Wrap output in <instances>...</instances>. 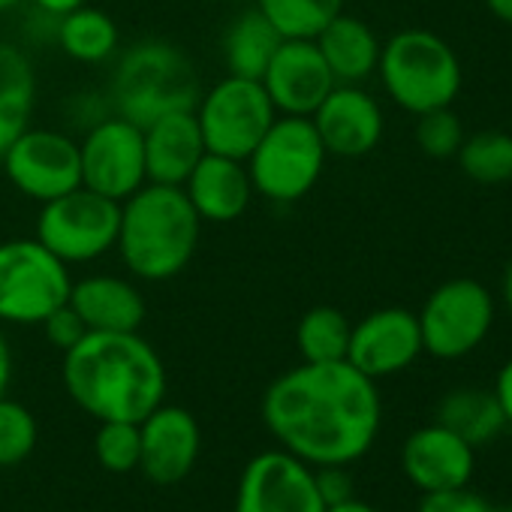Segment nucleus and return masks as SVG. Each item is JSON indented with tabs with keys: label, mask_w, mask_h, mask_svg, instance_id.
Returning a JSON list of instances; mask_svg holds the SVG:
<instances>
[{
	"label": "nucleus",
	"mask_w": 512,
	"mask_h": 512,
	"mask_svg": "<svg viewBox=\"0 0 512 512\" xmlns=\"http://www.w3.org/2000/svg\"><path fill=\"white\" fill-rule=\"evenodd\" d=\"M263 419L296 458L344 467L362 458L380 431V392L347 359L302 362L266 389Z\"/></svg>",
	"instance_id": "obj_1"
},
{
	"label": "nucleus",
	"mask_w": 512,
	"mask_h": 512,
	"mask_svg": "<svg viewBox=\"0 0 512 512\" xmlns=\"http://www.w3.org/2000/svg\"><path fill=\"white\" fill-rule=\"evenodd\" d=\"M70 398L100 422H142L163 404L166 368L139 332H88L64 353Z\"/></svg>",
	"instance_id": "obj_2"
},
{
	"label": "nucleus",
	"mask_w": 512,
	"mask_h": 512,
	"mask_svg": "<svg viewBox=\"0 0 512 512\" xmlns=\"http://www.w3.org/2000/svg\"><path fill=\"white\" fill-rule=\"evenodd\" d=\"M202 220L175 184H142L121 202L118 256L124 269L148 284L178 278L196 256Z\"/></svg>",
	"instance_id": "obj_3"
},
{
	"label": "nucleus",
	"mask_w": 512,
	"mask_h": 512,
	"mask_svg": "<svg viewBox=\"0 0 512 512\" xmlns=\"http://www.w3.org/2000/svg\"><path fill=\"white\" fill-rule=\"evenodd\" d=\"M109 100L115 115L145 127L148 121L193 109L199 100V79L193 61L166 40H142L121 52Z\"/></svg>",
	"instance_id": "obj_4"
},
{
	"label": "nucleus",
	"mask_w": 512,
	"mask_h": 512,
	"mask_svg": "<svg viewBox=\"0 0 512 512\" xmlns=\"http://www.w3.org/2000/svg\"><path fill=\"white\" fill-rule=\"evenodd\" d=\"M377 76L389 100L410 115L452 106L461 91V61L455 49L425 28L392 34L380 49Z\"/></svg>",
	"instance_id": "obj_5"
},
{
	"label": "nucleus",
	"mask_w": 512,
	"mask_h": 512,
	"mask_svg": "<svg viewBox=\"0 0 512 512\" xmlns=\"http://www.w3.org/2000/svg\"><path fill=\"white\" fill-rule=\"evenodd\" d=\"M326 160L329 154L311 118L278 115L266 136L247 154L244 166L256 196L275 205H293L317 187Z\"/></svg>",
	"instance_id": "obj_6"
},
{
	"label": "nucleus",
	"mask_w": 512,
	"mask_h": 512,
	"mask_svg": "<svg viewBox=\"0 0 512 512\" xmlns=\"http://www.w3.org/2000/svg\"><path fill=\"white\" fill-rule=\"evenodd\" d=\"M73 287L70 266L37 238L0 241V326H43Z\"/></svg>",
	"instance_id": "obj_7"
},
{
	"label": "nucleus",
	"mask_w": 512,
	"mask_h": 512,
	"mask_svg": "<svg viewBox=\"0 0 512 512\" xmlns=\"http://www.w3.org/2000/svg\"><path fill=\"white\" fill-rule=\"evenodd\" d=\"M118 226L121 202L88 187H76L40 205L34 238L46 244L61 263L88 266L115 250Z\"/></svg>",
	"instance_id": "obj_8"
},
{
	"label": "nucleus",
	"mask_w": 512,
	"mask_h": 512,
	"mask_svg": "<svg viewBox=\"0 0 512 512\" xmlns=\"http://www.w3.org/2000/svg\"><path fill=\"white\" fill-rule=\"evenodd\" d=\"M193 112L205 139V151L235 160H247V154L278 118V109L272 106L260 79L229 73L199 94Z\"/></svg>",
	"instance_id": "obj_9"
},
{
	"label": "nucleus",
	"mask_w": 512,
	"mask_h": 512,
	"mask_svg": "<svg viewBox=\"0 0 512 512\" xmlns=\"http://www.w3.org/2000/svg\"><path fill=\"white\" fill-rule=\"evenodd\" d=\"M416 320L425 353L434 359H464L491 332L494 296L473 278H452L425 299Z\"/></svg>",
	"instance_id": "obj_10"
},
{
	"label": "nucleus",
	"mask_w": 512,
	"mask_h": 512,
	"mask_svg": "<svg viewBox=\"0 0 512 512\" xmlns=\"http://www.w3.org/2000/svg\"><path fill=\"white\" fill-rule=\"evenodd\" d=\"M0 166L22 196L40 205L82 187L79 142L52 127H25L0 157Z\"/></svg>",
	"instance_id": "obj_11"
},
{
	"label": "nucleus",
	"mask_w": 512,
	"mask_h": 512,
	"mask_svg": "<svg viewBox=\"0 0 512 512\" xmlns=\"http://www.w3.org/2000/svg\"><path fill=\"white\" fill-rule=\"evenodd\" d=\"M79 163L82 187L124 202L142 184H148L142 127L121 115L94 121L79 139Z\"/></svg>",
	"instance_id": "obj_12"
},
{
	"label": "nucleus",
	"mask_w": 512,
	"mask_h": 512,
	"mask_svg": "<svg viewBox=\"0 0 512 512\" xmlns=\"http://www.w3.org/2000/svg\"><path fill=\"white\" fill-rule=\"evenodd\" d=\"M235 512H326V503L302 458L263 452L241 473Z\"/></svg>",
	"instance_id": "obj_13"
},
{
	"label": "nucleus",
	"mask_w": 512,
	"mask_h": 512,
	"mask_svg": "<svg viewBox=\"0 0 512 512\" xmlns=\"http://www.w3.org/2000/svg\"><path fill=\"white\" fill-rule=\"evenodd\" d=\"M419 353H425L419 320L407 308L371 311L350 329L347 362L371 380L410 368Z\"/></svg>",
	"instance_id": "obj_14"
},
{
	"label": "nucleus",
	"mask_w": 512,
	"mask_h": 512,
	"mask_svg": "<svg viewBox=\"0 0 512 512\" xmlns=\"http://www.w3.org/2000/svg\"><path fill=\"white\" fill-rule=\"evenodd\" d=\"M260 82L278 115L302 118H311L338 85L314 40H281Z\"/></svg>",
	"instance_id": "obj_15"
},
{
	"label": "nucleus",
	"mask_w": 512,
	"mask_h": 512,
	"mask_svg": "<svg viewBox=\"0 0 512 512\" xmlns=\"http://www.w3.org/2000/svg\"><path fill=\"white\" fill-rule=\"evenodd\" d=\"M329 157L356 160L383 139V109L362 85H335L311 115Z\"/></svg>",
	"instance_id": "obj_16"
},
{
	"label": "nucleus",
	"mask_w": 512,
	"mask_h": 512,
	"mask_svg": "<svg viewBox=\"0 0 512 512\" xmlns=\"http://www.w3.org/2000/svg\"><path fill=\"white\" fill-rule=\"evenodd\" d=\"M401 467L407 479L422 491H443L467 485L476 467L473 446L446 425L434 422L413 431L401 449Z\"/></svg>",
	"instance_id": "obj_17"
},
{
	"label": "nucleus",
	"mask_w": 512,
	"mask_h": 512,
	"mask_svg": "<svg viewBox=\"0 0 512 512\" xmlns=\"http://www.w3.org/2000/svg\"><path fill=\"white\" fill-rule=\"evenodd\" d=\"M139 467L160 485L181 482L199 455V425L184 407L160 404L139 422Z\"/></svg>",
	"instance_id": "obj_18"
},
{
	"label": "nucleus",
	"mask_w": 512,
	"mask_h": 512,
	"mask_svg": "<svg viewBox=\"0 0 512 512\" xmlns=\"http://www.w3.org/2000/svg\"><path fill=\"white\" fill-rule=\"evenodd\" d=\"M145 139V172L154 184L181 187L196 163L205 157V139L193 109L166 112L142 127Z\"/></svg>",
	"instance_id": "obj_19"
},
{
	"label": "nucleus",
	"mask_w": 512,
	"mask_h": 512,
	"mask_svg": "<svg viewBox=\"0 0 512 512\" xmlns=\"http://www.w3.org/2000/svg\"><path fill=\"white\" fill-rule=\"evenodd\" d=\"M181 190L187 193L202 223H232L250 208L256 196L244 160L211 151H205Z\"/></svg>",
	"instance_id": "obj_20"
},
{
	"label": "nucleus",
	"mask_w": 512,
	"mask_h": 512,
	"mask_svg": "<svg viewBox=\"0 0 512 512\" xmlns=\"http://www.w3.org/2000/svg\"><path fill=\"white\" fill-rule=\"evenodd\" d=\"M67 305L88 332H139L148 314L142 290L121 275H85L73 281Z\"/></svg>",
	"instance_id": "obj_21"
},
{
	"label": "nucleus",
	"mask_w": 512,
	"mask_h": 512,
	"mask_svg": "<svg viewBox=\"0 0 512 512\" xmlns=\"http://www.w3.org/2000/svg\"><path fill=\"white\" fill-rule=\"evenodd\" d=\"M323 61L329 64L338 85H362L377 73L380 49L374 28L350 13L335 16L317 37H314Z\"/></svg>",
	"instance_id": "obj_22"
},
{
	"label": "nucleus",
	"mask_w": 512,
	"mask_h": 512,
	"mask_svg": "<svg viewBox=\"0 0 512 512\" xmlns=\"http://www.w3.org/2000/svg\"><path fill=\"white\" fill-rule=\"evenodd\" d=\"M37 106V70L25 49L0 40V157L31 127Z\"/></svg>",
	"instance_id": "obj_23"
},
{
	"label": "nucleus",
	"mask_w": 512,
	"mask_h": 512,
	"mask_svg": "<svg viewBox=\"0 0 512 512\" xmlns=\"http://www.w3.org/2000/svg\"><path fill=\"white\" fill-rule=\"evenodd\" d=\"M281 34L275 31V25L256 10H244L238 13L220 40V52H223V64L229 76H244V79H263L272 55L281 46Z\"/></svg>",
	"instance_id": "obj_24"
},
{
	"label": "nucleus",
	"mask_w": 512,
	"mask_h": 512,
	"mask_svg": "<svg viewBox=\"0 0 512 512\" xmlns=\"http://www.w3.org/2000/svg\"><path fill=\"white\" fill-rule=\"evenodd\" d=\"M55 22H58L55 40H58L61 52L76 64H88V67L106 64L121 49L118 22L91 4H85V7H79V10L55 19Z\"/></svg>",
	"instance_id": "obj_25"
},
{
	"label": "nucleus",
	"mask_w": 512,
	"mask_h": 512,
	"mask_svg": "<svg viewBox=\"0 0 512 512\" xmlns=\"http://www.w3.org/2000/svg\"><path fill=\"white\" fill-rule=\"evenodd\" d=\"M437 422L446 425L449 431H455L470 446H479V443L491 440L506 425V416H503V407L494 392L458 389L440 401Z\"/></svg>",
	"instance_id": "obj_26"
},
{
	"label": "nucleus",
	"mask_w": 512,
	"mask_h": 512,
	"mask_svg": "<svg viewBox=\"0 0 512 512\" xmlns=\"http://www.w3.org/2000/svg\"><path fill=\"white\" fill-rule=\"evenodd\" d=\"M353 323L332 305H317L302 314L296 326V344L305 362H341L347 359Z\"/></svg>",
	"instance_id": "obj_27"
},
{
	"label": "nucleus",
	"mask_w": 512,
	"mask_h": 512,
	"mask_svg": "<svg viewBox=\"0 0 512 512\" xmlns=\"http://www.w3.org/2000/svg\"><path fill=\"white\" fill-rule=\"evenodd\" d=\"M347 0H253L284 40H314L335 16L344 13Z\"/></svg>",
	"instance_id": "obj_28"
},
{
	"label": "nucleus",
	"mask_w": 512,
	"mask_h": 512,
	"mask_svg": "<svg viewBox=\"0 0 512 512\" xmlns=\"http://www.w3.org/2000/svg\"><path fill=\"white\" fill-rule=\"evenodd\" d=\"M455 160L461 172L476 184H506L512 181V133L479 130L464 136Z\"/></svg>",
	"instance_id": "obj_29"
},
{
	"label": "nucleus",
	"mask_w": 512,
	"mask_h": 512,
	"mask_svg": "<svg viewBox=\"0 0 512 512\" xmlns=\"http://www.w3.org/2000/svg\"><path fill=\"white\" fill-rule=\"evenodd\" d=\"M464 136L467 133L461 127V118L452 112V106L416 115V145H419L422 154H428L434 160L455 157L461 142H464Z\"/></svg>",
	"instance_id": "obj_30"
},
{
	"label": "nucleus",
	"mask_w": 512,
	"mask_h": 512,
	"mask_svg": "<svg viewBox=\"0 0 512 512\" xmlns=\"http://www.w3.org/2000/svg\"><path fill=\"white\" fill-rule=\"evenodd\" d=\"M94 449L100 464L112 473H127L139 467V455H142L139 422H103Z\"/></svg>",
	"instance_id": "obj_31"
},
{
	"label": "nucleus",
	"mask_w": 512,
	"mask_h": 512,
	"mask_svg": "<svg viewBox=\"0 0 512 512\" xmlns=\"http://www.w3.org/2000/svg\"><path fill=\"white\" fill-rule=\"evenodd\" d=\"M37 443V422L19 401L0 398V464H19Z\"/></svg>",
	"instance_id": "obj_32"
},
{
	"label": "nucleus",
	"mask_w": 512,
	"mask_h": 512,
	"mask_svg": "<svg viewBox=\"0 0 512 512\" xmlns=\"http://www.w3.org/2000/svg\"><path fill=\"white\" fill-rule=\"evenodd\" d=\"M419 512H494L485 497L470 491L467 485L428 491L419 503Z\"/></svg>",
	"instance_id": "obj_33"
},
{
	"label": "nucleus",
	"mask_w": 512,
	"mask_h": 512,
	"mask_svg": "<svg viewBox=\"0 0 512 512\" xmlns=\"http://www.w3.org/2000/svg\"><path fill=\"white\" fill-rule=\"evenodd\" d=\"M43 332H46L49 344H55L61 353H67L73 344H79L88 335L85 323L79 320V314L70 305H61L52 317H46L43 320Z\"/></svg>",
	"instance_id": "obj_34"
},
{
	"label": "nucleus",
	"mask_w": 512,
	"mask_h": 512,
	"mask_svg": "<svg viewBox=\"0 0 512 512\" xmlns=\"http://www.w3.org/2000/svg\"><path fill=\"white\" fill-rule=\"evenodd\" d=\"M314 479H317V488H320V497H323L326 506H335V503H344V500L353 497V482L341 470V464L323 467L320 473H314Z\"/></svg>",
	"instance_id": "obj_35"
},
{
	"label": "nucleus",
	"mask_w": 512,
	"mask_h": 512,
	"mask_svg": "<svg viewBox=\"0 0 512 512\" xmlns=\"http://www.w3.org/2000/svg\"><path fill=\"white\" fill-rule=\"evenodd\" d=\"M494 395H497V401L503 407L506 425H512V359H506V365L500 368L497 383H494Z\"/></svg>",
	"instance_id": "obj_36"
},
{
	"label": "nucleus",
	"mask_w": 512,
	"mask_h": 512,
	"mask_svg": "<svg viewBox=\"0 0 512 512\" xmlns=\"http://www.w3.org/2000/svg\"><path fill=\"white\" fill-rule=\"evenodd\" d=\"M31 4H34L43 16H49V19H61V16H67V13L85 7L88 0H31Z\"/></svg>",
	"instance_id": "obj_37"
},
{
	"label": "nucleus",
	"mask_w": 512,
	"mask_h": 512,
	"mask_svg": "<svg viewBox=\"0 0 512 512\" xmlns=\"http://www.w3.org/2000/svg\"><path fill=\"white\" fill-rule=\"evenodd\" d=\"M10 377H13V350H10V341L4 335V326H0V398L7 395Z\"/></svg>",
	"instance_id": "obj_38"
},
{
	"label": "nucleus",
	"mask_w": 512,
	"mask_h": 512,
	"mask_svg": "<svg viewBox=\"0 0 512 512\" xmlns=\"http://www.w3.org/2000/svg\"><path fill=\"white\" fill-rule=\"evenodd\" d=\"M485 7H488V13L497 22H503V25L512 28V0H485Z\"/></svg>",
	"instance_id": "obj_39"
},
{
	"label": "nucleus",
	"mask_w": 512,
	"mask_h": 512,
	"mask_svg": "<svg viewBox=\"0 0 512 512\" xmlns=\"http://www.w3.org/2000/svg\"><path fill=\"white\" fill-rule=\"evenodd\" d=\"M326 512H377L371 509L368 503H359V500H344V503H335V506H326Z\"/></svg>",
	"instance_id": "obj_40"
},
{
	"label": "nucleus",
	"mask_w": 512,
	"mask_h": 512,
	"mask_svg": "<svg viewBox=\"0 0 512 512\" xmlns=\"http://www.w3.org/2000/svg\"><path fill=\"white\" fill-rule=\"evenodd\" d=\"M503 305H506V311L512 314V263H509L506 272H503Z\"/></svg>",
	"instance_id": "obj_41"
},
{
	"label": "nucleus",
	"mask_w": 512,
	"mask_h": 512,
	"mask_svg": "<svg viewBox=\"0 0 512 512\" xmlns=\"http://www.w3.org/2000/svg\"><path fill=\"white\" fill-rule=\"evenodd\" d=\"M19 4H25V0H0V16H7V13H13Z\"/></svg>",
	"instance_id": "obj_42"
}]
</instances>
